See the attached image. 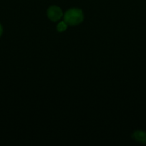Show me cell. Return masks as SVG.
<instances>
[{"instance_id": "3957f363", "label": "cell", "mask_w": 146, "mask_h": 146, "mask_svg": "<svg viewBox=\"0 0 146 146\" xmlns=\"http://www.w3.org/2000/svg\"><path fill=\"white\" fill-rule=\"evenodd\" d=\"M133 139L137 142L146 144V132L142 131H136L132 135Z\"/></svg>"}, {"instance_id": "7a4b0ae2", "label": "cell", "mask_w": 146, "mask_h": 146, "mask_svg": "<svg viewBox=\"0 0 146 146\" xmlns=\"http://www.w3.org/2000/svg\"><path fill=\"white\" fill-rule=\"evenodd\" d=\"M63 11L60 7L56 5L50 6L47 10V16L50 21L57 22L63 17Z\"/></svg>"}, {"instance_id": "5b68a950", "label": "cell", "mask_w": 146, "mask_h": 146, "mask_svg": "<svg viewBox=\"0 0 146 146\" xmlns=\"http://www.w3.org/2000/svg\"><path fill=\"white\" fill-rule=\"evenodd\" d=\"M2 32H3V29H2V27H1V25L0 24V36H1V34H2Z\"/></svg>"}, {"instance_id": "277c9868", "label": "cell", "mask_w": 146, "mask_h": 146, "mask_svg": "<svg viewBox=\"0 0 146 146\" xmlns=\"http://www.w3.org/2000/svg\"><path fill=\"white\" fill-rule=\"evenodd\" d=\"M68 27V24L63 20V21H60L57 25V30L59 32H63V31H66Z\"/></svg>"}, {"instance_id": "6da1fadb", "label": "cell", "mask_w": 146, "mask_h": 146, "mask_svg": "<svg viewBox=\"0 0 146 146\" xmlns=\"http://www.w3.org/2000/svg\"><path fill=\"white\" fill-rule=\"evenodd\" d=\"M84 15L82 10L79 8H71L67 10L63 15L64 21L68 26H77L84 21Z\"/></svg>"}]
</instances>
